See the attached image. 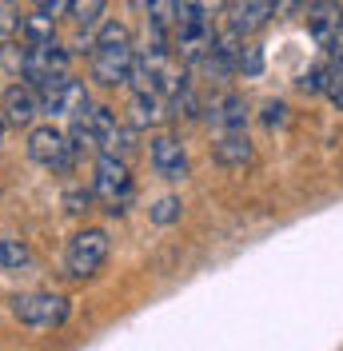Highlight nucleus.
<instances>
[{
  "label": "nucleus",
  "instance_id": "a878e982",
  "mask_svg": "<svg viewBox=\"0 0 343 351\" xmlns=\"http://www.w3.org/2000/svg\"><path fill=\"white\" fill-rule=\"evenodd\" d=\"M12 28H16V12H12L8 0H0V36H8Z\"/></svg>",
  "mask_w": 343,
  "mask_h": 351
},
{
  "label": "nucleus",
  "instance_id": "f8f14e48",
  "mask_svg": "<svg viewBox=\"0 0 343 351\" xmlns=\"http://www.w3.org/2000/svg\"><path fill=\"white\" fill-rule=\"evenodd\" d=\"M172 112V100L164 92H136L128 104V120L136 128H156V124H164Z\"/></svg>",
  "mask_w": 343,
  "mask_h": 351
},
{
  "label": "nucleus",
  "instance_id": "39448f33",
  "mask_svg": "<svg viewBox=\"0 0 343 351\" xmlns=\"http://www.w3.org/2000/svg\"><path fill=\"white\" fill-rule=\"evenodd\" d=\"M40 104L48 112H60V116H72L80 120L92 112V100H88V88L80 80H68V76H56L52 84L40 88Z\"/></svg>",
  "mask_w": 343,
  "mask_h": 351
},
{
  "label": "nucleus",
  "instance_id": "7ed1b4c3",
  "mask_svg": "<svg viewBox=\"0 0 343 351\" xmlns=\"http://www.w3.org/2000/svg\"><path fill=\"white\" fill-rule=\"evenodd\" d=\"M12 315L28 324V328H60L68 319V300L52 295V291H32V295H16L12 300Z\"/></svg>",
  "mask_w": 343,
  "mask_h": 351
},
{
  "label": "nucleus",
  "instance_id": "5701e85b",
  "mask_svg": "<svg viewBox=\"0 0 343 351\" xmlns=\"http://www.w3.org/2000/svg\"><path fill=\"white\" fill-rule=\"evenodd\" d=\"M323 84H327V64H316L311 72H303V80H300L303 92H323Z\"/></svg>",
  "mask_w": 343,
  "mask_h": 351
},
{
  "label": "nucleus",
  "instance_id": "f3484780",
  "mask_svg": "<svg viewBox=\"0 0 343 351\" xmlns=\"http://www.w3.org/2000/svg\"><path fill=\"white\" fill-rule=\"evenodd\" d=\"M28 260H32V252L24 240H0V267H24Z\"/></svg>",
  "mask_w": 343,
  "mask_h": 351
},
{
  "label": "nucleus",
  "instance_id": "ddd939ff",
  "mask_svg": "<svg viewBox=\"0 0 343 351\" xmlns=\"http://www.w3.org/2000/svg\"><path fill=\"white\" fill-rule=\"evenodd\" d=\"M36 108H40V96L32 84H12L4 92V124L8 128H24L36 116Z\"/></svg>",
  "mask_w": 343,
  "mask_h": 351
},
{
  "label": "nucleus",
  "instance_id": "4be33fe9",
  "mask_svg": "<svg viewBox=\"0 0 343 351\" xmlns=\"http://www.w3.org/2000/svg\"><path fill=\"white\" fill-rule=\"evenodd\" d=\"M180 212H184V204H180L176 196H164V199H156L152 219H156V223H172V219H180Z\"/></svg>",
  "mask_w": 343,
  "mask_h": 351
},
{
  "label": "nucleus",
  "instance_id": "f257e3e1",
  "mask_svg": "<svg viewBox=\"0 0 343 351\" xmlns=\"http://www.w3.org/2000/svg\"><path fill=\"white\" fill-rule=\"evenodd\" d=\"M92 192H96V199L104 204V212H112V216H120V212L128 208V199H132V176H128L124 156L100 152V160H96V184H92Z\"/></svg>",
  "mask_w": 343,
  "mask_h": 351
},
{
  "label": "nucleus",
  "instance_id": "c85d7f7f",
  "mask_svg": "<svg viewBox=\"0 0 343 351\" xmlns=\"http://www.w3.org/2000/svg\"><path fill=\"white\" fill-rule=\"evenodd\" d=\"M132 4H136V12H148V8L156 4V0H132Z\"/></svg>",
  "mask_w": 343,
  "mask_h": 351
},
{
  "label": "nucleus",
  "instance_id": "9b49d317",
  "mask_svg": "<svg viewBox=\"0 0 343 351\" xmlns=\"http://www.w3.org/2000/svg\"><path fill=\"white\" fill-rule=\"evenodd\" d=\"M228 16H232V28L239 36H252L276 16V0H232Z\"/></svg>",
  "mask_w": 343,
  "mask_h": 351
},
{
  "label": "nucleus",
  "instance_id": "423d86ee",
  "mask_svg": "<svg viewBox=\"0 0 343 351\" xmlns=\"http://www.w3.org/2000/svg\"><path fill=\"white\" fill-rule=\"evenodd\" d=\"M28 48V44H24ZM68 72V52L60 44H40V48H28V56H24V80L40 92L44 84H52L56 76H64Z\"/></svg>",
  "mask_w": 343,
  "mask_h": 351
},
{
  "label": "nucleus",
  "instance_id": "b1692460",
  "mask_svg": "<svg viewBox=\"0 0 343 351\" xmlns=\"http://www.w3.org/2000/svg\"><path fill=\"white\" fill-rule=\"evenodd\" d=\"M263 120H268V128H276V124H287V104L272 100V104L263 108Z\"/></svg>",
  "mask_w": 343,
  "mask_h": 351
},
{
  "label": "nucleus",
  "instance_id": "393cba45",
  "mask_svg": "<svg viewBox=\"0 0 343 351\" xmlns=\"http://www.w3.org/2000/svg\"><path fill=\"white\" fill-rule=\"evenodd\" d=\"M92 196H96V192H68V196H64L68 212H88V204H92Z\"/></svg>",
  "mask_w": 343,
  "mask_h": 351
},
{
  "label": "nucleus",
  "instance_id": "4468645a",
  "mask_svg": "<svg viewBox=\"0 0 343 351\" xmlns=\"http://www.w3.org/2000/svg\"><path fill=\"white\" fill-rule=\"evenodd\" d=\"M215 160H220L224 168H244V164H252V140H248V132L244 128L220 132V136H215Z\"/></svg>",
  "mask_w": 343,
  "mask_h": 351
},
{
  "label": "nucleus",
  "instance_id": "412c9836",
  "mask_svg": "<svg viewBox=\"0 0 343 351\" xmlns=\"http://www.w3.org/2000/svg\"><path fill=\"white\" fill-rule=\"evenodd\" d=\"M239 72H244V76H259V72H263V52H259V44H244V48H239Z\"/></svg>",
  "mask_w": 343,
  "mask_h": 351
},
{
  "label": "nucleus",
  "instance_id": "2eb2a0df",
  "mask_svg": "<svg viewBox=\"0 0 343 351\" xmlns=\"http://www.w3.org/2000/svg\"><path fill=\"white\" fill-rule=\"evenodd\" d=\"M208 116H212V124L220 132H236L248 124V104H244V96H236V92H224V96L212 100Z\"/></svg>",
  "mask_w": 343,
  "mask_h": 351
},
{
  "label": "nucleus",
  "instance_id": "bb28decb",
  "mask_svg": "<svg viewBox=\"0 0 343 351\" xmlns=\"http://www.w3.org/2000/svg\"><path fill=\"white\" fill-rule=\"evenodd\" d=\"M300 8H307V0H276V12H279V16H296Z\"/></svg>",
  "mask_w": 343,
  "mask_h": 351
},
{
  "label": "nucleus",
  "instance_id": "1a4fd4ad",
  "mask_svg": "<svg viewBox=\"0 0 343 351\" xmlns=\"http://www.w3.org/2000/svg\"><path fill=\"white\" fill-rule=\"evenodd\" d=\"M307 28L320 48H335L343 32V4L340 0H307Z\"/></svg>",
  "mask_w": 343,
  "mask_h": 351
},
{
  "label": "nucleus",
  "instance_id": "9d476101",
  "mask_svg": "<svg viewBox=\"0 0 343 351\" xmlns=\"http://www.w3.org/2000/svg\"><path fill=\"white\" fill-rule=\"evenodd\" d=\"M148 156H152L156 176H164V180H184V176H188V152L180 148L176 136H156Z\"/></svg>",
  "mask_w": 343,
  "mask_h": 351
},
{
  "label": "nucleus",
  "instance_id": "dca6fc26",
  "mask_svg": "<svg viewBox=\"0 0 343 351\" xmlns=\"http://www.w3.org/2000/svg\"><path fill=\"white\" fill-rule=\"evenodd\" d=\"M21 36L28 48H40V44H52L56 40V16H48V12H36V16H28L21 24Z\"/></svg>",
  "mask_w": 343,
  "mask_h": 351
},
{
  "label": "nucleus",
  "instance_id": "0eeeda50",
  "mask_svg": "<svg viewBox=\"0 0 343 351\" xmlns=\"http://www.w3.org/2000/svg\"><path fill=\"white\" fill-rule=\"evenodd\" d=\"M132 44H116V48H96L92 52V80H100L104 88H116V84H128L132 80Z\"/></svg>",
  "mask_w": 343,
  "mask_h": 351
},
{
  "label": "nucleus",
  "instance_id": "6e6552de",
  "mask_svg": "<svg viewBox=\"0 0 343 351\" xmlns=\"http://www.w3.org/2000/svg\"><path fill=\"white\" fill-rule=\"evenodd\" d=\"M88 120H92V128H96L100 152H112V156L136 152V132L124 128V124L116 120V112H112V108H92V112H88Z\"/></svg>",
  "mask_w": 343,
  "mask_h": 351
},
{
  "label": "nucleus",
  "instance_id": "c756f323",
  "mask_svg": "<svg viewBox=\"0 0 343 351\" xmlns=\"http://www.w3.org/2000/svg\"><path fill=\"white\" fill-rule=\"evenodd\" d=\"M0 132H4V116H0Z\"/></svg>",
  "mask_w": 343,
  "mask_h": 351
},
{
  "label": "nucleus",
  "instance_id": "6ab92c4d",
  "mask_svg": "<svg viewBox=\"0 0 343 351\" xmlns=\"http://www.w3.org/2000/svg\"><path fill=\"white\" fill-rule=\"evenodd\" d=\"M323 92H327V100L335 108H343V52L327 64V84H323Z\"/></svg>",
  "mask_w": 343,
  "mask_h": 351
},
{
  "label": "nucleus",
  "instance_id": "aec40b11",
  "mask_svg": "<svg viewBox=\"0 0 343 351\" xmlns=\"http://www.w3.org/2000/svg\"><path fill=\"white\" fill-rule=\"evenodd\" d=\"M68 8H72V16H76V21L88 28V24L100 21V12H104V0H68Z\"/></svg>",
  "mask_w": 343,
  "mask_h": 351
},
{
  "label": "nucleus",
  "instance_id": "a211bd4d",
  "mask_svg": "<svg viewBox=\"0 0 343 351\" xmlns=\"http://www.w3.org/2000/svg\"><path fill=\"white\" fill-rule=\"evenodd\" d=\"M116 44H132L128 24H120V21L100 24V32H96V48H116Z\"/></svg>",
  "mask_w": 343,
  "mask_h": 351
},
{
  "label": "nucleus",
  "instance_id": "f03ea898",
  "mask_svg": "<svg viewBox=\"0 0 343 351\" xmlns=\"http://www.w3.org/2000/svg\"><path fill=\"white\" fill-rule=\"evenodd\" d=\"M108 260V232L100 228H84L68 240V252H64V267L72 280H88L100 271V263Z\"/></svg>",
  "mask_w": 343,
  "mask_h": 351
},
{
  "label": "nucleus",
  "instance_id": "cd10ccee",
  "mask_svg": "<svg viewBox=\"0 0 343 351\" xmlns=\"http://www.w3.org/2000/svg\"><path fill=\"white\" fill-rule=\"evenodd\" d=\"M68 0H36V8L40 12H48V16H60V8H64Z\"/></svg>",
  "mask_w": 343,
  "mask_h": 351
},
{
  "label": "nucleus",
  "instance_id": "20e7f679",
  "mask_svg": "<svg viewBox=\"0 0 343 351\" xmlns=\"http://www.w3.org/2000/svg\"><path fill=\"white\" fill-rule=\"evenodd\" d=\"M28 156L44 164V168H56V172H68L72 160H76V144H68L64 132H56L52 124L48 128H36L28 136Z\"/></svg>",
  "mask_w": 343,
  "mask_h": 351
}]
</instances>
